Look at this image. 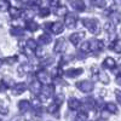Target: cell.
Returning <instances> with one entry per match:
<instances>
[{
    "instance_id": "cell-2",
    "label": "cell",
    "mask_w": 121,
    "mask_h": 121,
    "mask_svg": "<svg viewBox=\"0 0 121 121\" xmlns=\"http://www.w3.org/2000/svg\"><path fill=\"white\" fill-rule=\"evenodd\" d=\"M76 87L81 91V92H85V93H90L91 91L93 90L95 85L93 82L88 81V80H84V81H79L76 82Z\"/></svg>"
},
{
    "instance_id": "cell-40",
    "label": "cell",
    "mask_w": 121,
    "mask_h": 121,
    "mask_svg": "<svg viewBox=\"0 0 121 121\" xmlns=\"http://www.w3.org/2000/svg\"><path fill=\"white\" fill-rule=\"evenodd\" d=\"M22 15H24L23 17H24V19L26 21H29V19H32L33 18V11H24V12H22Z\"/></svg>"
},
{
    "instance_id": "cell-41",
    "label": "cell",
    "mask_w": 121,
    "mask_h": 121,
    "mask_svg": "<svg viewBox=\"0 0 121 121\" xmlns=\"http://www.w3.org/2000/svg\"><path fill=\"white\" fill-rule=\"evenodd\" d=\"M7 88H9V85L4 81V80H1V81H0V92H5Z\"/></svg>"
},
{
    "instance_id": "cell-15",
    "label": "cell",
    "mask_w": 121,
    "mask_h": 121,
    "mask_svg": "<svg viewBox=\"0 0 121 121\" xmlns=\"http://www.w3.org/2000/svg\"><path fill=\"white\" fill-rule=\"evenodd\" d=\"M80 105H81V102H80L78 98H70L68 100V107L72 110H78L80 108Z\"/></svg>"
},
{
    "instance_id": "cell-47",
    "label": "cell",
    "mask_w": 121,
    "mask_h": 121,
    "mask_svg": "<svg viewBox=\"0 0 121 121\" xmlns=\"http://www.w3.org/2000/svg\"><path fill=\"white\" fill-rule=\"evenodd\" d=\"M116 82H117L119 85H121V74L117 75V78H116Z\"/></svg>"
},
{
    "instance_id": "cell-26",
    "label": "cell",
    "mask_w": 121,
    "mask_h": 121,
    "mask_svg": "<svg viewBox=\"0 0 121 121\" xmlns=\"http://www.w3.org/2000/svg\"><path fill=\"white\" fill-rule=\"evenodd\" d=\"M27 4L30 9H38L41 5V0H27Z\"/></svg>"
},
{
    "instance_id": "cell-36",
    "label": "cell",
    "mask_w": 121,
    "mask_h": 121,
    "mask_svg": "<svg viewBox=\"0 0 121 121\" xmlns=\"http://www.w3.org/2000/svg\"><path fill=\"white\" fill-rule=\"evenodd\" d=\"M87 117H88V115H87L86 112H79L75 119H76L78 121H81V120H86Z\"/></svg>"
},
{
    "instance_id": "cell-20",
    "label": "cell",
    "mask_w": 121,
    "mask_h": 121,
    "mask_svg": "<svg viewBox=\"0 0 121 121\" xmlns=\"http://www.w3.org/2000/svg\"><path fill=\"white\" fill-rule=\"evenodd\" d=\"M38 43L40 45H48L50 43H51V36H50L48 34H41L38 39Z\"/></svg>"
},
{
    "instance_id": "cell-24",
    "label": "cell",
    "mask_w": 121,
    "mask_h": 121,
    "mask_svg": "<svg viewBox=\"0 0 121 121\" xmlns=\"http://www.w3.org/2000/svg\"><path fill=\"white\" fill-rule=\"evenodd\" d=\"M104 29L110 34V35H114L115 34V23L114 22H107L104 24Z\"/></svg>"
},
{
    "instance_id": "cell-8",
    "label": "cell",
    "mask_w": 121,
    "mask_h": 121,
    "mask_svg": "<svg viewBox=\"0 0 121 121\" xmlns=\"http://www.w3.org/2000/svg\"><path fill=\"white\" fill-rule=\"evenodd\" d=\"M82 73H84V69L82 68H72V69H68L64 74L68 78H76L79 75H81Z\"/></svg>"
},
{
    "instance_id": "cell-25",
    "label": "cell",
    "mask_w": 121,
    "mask_h": 121,
    "mask_svg": "<svg viewBox=\"0 0 121 121\" xmlns=\"http://www.w3.org/2000/svg\"><path fill=\"white\" fill-rule=\"evenodd\" d=\"M105 110L109 112L110 114H117V107L114 103H112V102H109V103L105 104Z\"/></svg>"
},
{
    "instance_id": "cell-43",
    "label": "cell",
    "mask_w": 121,
    "mask_h": 121,
    "mask_svg": "<svg viewBox=\"0 0 121 121\" xmlns=\"http://www.w3.org/2000/svg\"><path fill=\"white\" fill-rule=\"evenodd\" d=\"M58 3H59V0H50V1H48V4H50V6H52L53 9L58 6Z\"/></svg>"
},
{
    "instance_id": "cell-3",
    "label": "cell",
    "mask_w": 121,
    "mask_h": 121,
    "mask_svg": "<svg viewBox=\"0 0 121 121\" xmlns=\"http://www.w3.org/2000/svg\"><path fill=\"white\" fill-rule=\"evenodd\" d=\"M104 48V43L102 40H97V39H92L90 40V51L93 52H99Z\"/></svg>"
},
{
    "instance_id": "cell-13",
    "label": "cell",
    "mask_w": 121,
    "mask_h": 121,
    "mask_svg": "<svg viewBox=\"0 0 121 121\" xmlns=\"http://www.w3.org/2000/svg\"><path fill=\"white\" fill-rule=\"evenodd\" d=\"M30 65L28 64V63H22L21 65L18 67V69H17V72H18V75L19 76H23V75H26V74H28L29 72H30Z\"/></svg>"
},
{
    "instance_id": "cell-5",
    "label": "cell",
    "mask_w": 121,
    "mask_h": 121,
    "mask_svg": "<svg viewBox=\"0 0 121 121\" xmlns=\"http://www.w3.org/2000/svg\"><path fill=\"white\" fill-rule=\"evenodd\" d=\"M76 22H78V17H76V15H74V13H67V15H65L64 24H65L68 28H75Z\"/></svg>"
},
{
    "instance_id": "cell-18",
    "label": "cell",
    "mask_w": 121,
    "mask_h": 121,
    "mask_svg": "<svg viewBox=\"0 0 121 121\" xmlns=\"http://www.w3.org/2000/svg\"><path fill=\"white\" fill-rule=\"evenodd\" d=\"M9 11H10V16H11L12 19L19 18V17H21V15H22V10L18 9V7H11V6H10Z\"/></svg>"
},
{
    "instance_id": "cell-22",
    "label": "cell",
    "mask_w": 121,
    "mask_h": 121,
    "mask_svg": "<svg viewBox=\"0 0 121 121\" xmlns=\"http://www.w3.org/2000/svg\"><path fill=\"white\" fill-rule=\"evenodd\" d=\"M26 28L29 30V32H35V30L39 29V26H38L36 22L32 21V19H29V21L26 22Z\"/></svg>"
},
{
    "instance_id": "cell-12",
    "label": "cell",
    "mask_w": 121,
    "mask_h": 121,
    "mask_svg": "<svg viewBox=\"0 0 121 121\" xmlns=\"http://www.w3.org/2000/svg\"><path fill=\"white\" fill-rule=\"evenodd\" d=\"M72 6H73L74 10H76V11H79V12L85 11V9H86L84 0H73V1H72Z\"/></svg>"
},
{
    "instance_id": "cell-10",
    "label": "cell",
    "mask_w": 121,
    "mask_h": 121,
    "mask_svg": "<svg viewBox=\"0 0 121 121\" xmlns=\"http://www.w3.org/2000/svg\"><path fill=\"white\" fill-rule=\"evenodd\" d=\"M26 90H27V85L24 82H18V84H16L12 87V93L18 96V95H22Z\"/></svg>"
},
{
    "instance_id": "cell-27",
    "label": "cell",
    "mask_w": 121,
    "mask_h": 121,
    "mask_svg": "<svg viewBox=\"0 0 121 121\" xmlns=\"http://www.w3.org/2000/svg\"><path fill=\"white\" fill-rule=\"evenodd\" d=\"M55 13H56L57 16H64V15L67 13V7L58 5L57 7H55Z\"/></svg>"
},
{
    "instance_id": "cell-42",
    "label": "cell",
    "mask_w": 121,
    "mask_h": 121,
    "mask_svg": "<svg viewBox=\"0 0 121 121\" xmlns=\"http://www.w3.org/2000/svg\"><path fill=\"white\" fill-rule=\"evenodd\" d=\"M52 63H53V58H52V57H50V58H47L46 60H44L43 65H44V67H48V65H51Z\"/></svg>"
},
{
    "instance_id": "cell-35",
    "label": "cell",
    "mask_w": 121,
    "mask_h": 121,
    "mask_svg": "<svg viewBox=\"0 0 121 121\" xmlns=\"http://www.w3.org/2000/svg\"><path fill=\"white\" fill-rule=\"evenodd\" d=\"M50 15V9L48 7H41L39 11V16L40 17H47Z\"/></svg>"
},
{
    "instance_id": "cell-49",
    "label": "cell",
    "mask_w": 121,
    "mask_h": 121,
    "mask_svg": "<svg viewBox=\"0 0 121 121\" xmlns=\"http://www.w3.org/2000/svg\"><path fill=\"white\" fill-rule=\"evenodd\" d=\"M1 64H3V60H1V59H0V67H1Z\"/></svg>"
},
{
    "instance_id": "cell-21",
    "label": "cell",
    "mask_w": 121,
    "mask_h": 121,
    "mask_svg": "<svg viewBox=\"0 0 121 121\" xmlns=\"http://www.w3.org/2000/svg\"><path fill=\"white\" fill-rule=\"evenodd\" d=\"M38 47V44L34 39H28L27 43H26V48L29 50V51H35Z\"/></svg>"
},
{
    "instance_id": "cell-31",
    "label": "cell",
    "mask_w": 121,
    "mask_h": 121,
    "mask_svg": "<svg viewBox=\"0 0 121 121\" xmlns=\"http://www.w3.org/2000/svg\"><path fill=\"white\" fill-rule=\"evenodd\" d=\"M90 1L96 7H100V9H102V7L105 6V0H90Z\"/></svg>"
},
{
    "instance_id": "cell-39",
    "label": "cell",
    "mask_w": 121,
    "mask_h": 121,
    "mask_svg": "<svg viewBox=\"0 0 121 121\" xmlns=\"http://www.w3.org/2000/svg\"><path fill=\"white\" fill-rule=\"evenodd\" d=\"M16 60H17V56L7 57V58L4 59V63H6V64H13V63H16Z\"/></svg>"
},
{
    "instance_id": "cell-33",
    "label": "cell",
    "mask_w": 121,
    "mask_h": 121,
    "mask_svg": "<svg viewBox=\"0 0 121 121\" xmlns=\"http://www.w3.org/2000/svg\"><path fill=\"white\" fill-rule=\"evenodd\" d=\"M80 51H82L84 53L90 52V41H84L80 45Z\"/></svg>"
},
{
    "instance_id": "cell-46",
    "label": "cell",
    "mask_w": 121,
    "mask_h": 121,
    "mask_svg": "<svg viewBox=\"0 0 121 121\" xmlns=\"http://www.w3.org/2000/svg\"><path fill=\"white\" fill-rule=\"evenodd\" d=\"M114 69H115V68H114ZM115 73H116L117 75H119V74H121V64H120V65L115 69Z\"/></svg>"
},
{
    "instance_id": "cell-19",
    "label": "cell",
    "mask_w": 121,
    "mask_h": 121,
    "mask_svg": "<svg viewBox=\"0 0 121 121\" xmlns=\"http://www.w3.org/2000/svg\"><path fill=\"white\" fill-rule=\"evenodd\" d=\"M103 67H104V68H108V69H114V68L116 67L115 59L112 58V57H107V58L103 60Z\"/></svg>"
},
{
    "instance_id": "cell-38",
    "label": "cell",
    "mask_w": 121,
    "mask_h": 121,
    "mask_svg": "<svg viewBox=\"0 0 121 121\" xmlns=\"http://www.w3.org/2000/svg\"><path fill=\"white\" fill-rule=\"evenodd\" d=\"M63 73H64V72H62V68L57 67V68H55V70H53V78H60Z\"/></svg>"
},
{
    "instance_id": "cell-9",
    "label": "cell",
    "mask_w": 121,
    "mask_h": 121,
    "mask_svg": "<svg viewBox=\"0 0 121 121\" xmlns=\"http://www.w3.org/2000/svg\"><path fill=\"white\" fill-rule=\"evenodd\" d=\"M30 108H32V104H30L29 100L27 99H23V100H19L18 102V109L21 113H27L30 110Z\"/></svg>"
},
{
    "instance_id": "cell-48",
    "label": "cell",
    "mask_w": 121,
    "mask_h": 121,
    "mask_svg": "<svg viewBox=\"0 0 121 121\" xmlns=\"http://www.w3.org/2000/svg\"><path fill=\"white\" fill-rule=\"evenodd\" d=\"M115 5H121V0H113Z\"/></svg>"
},
{
    "instance_id": "cell-11",
    "label": "cell",
    "mask_w": 121,
    "mask_h": 121,
    "mask_svg": "<svg viewBox=\"0 0 121 121\" xmlns=\"http://www.w3.org/2000/svg\"><path fill=\"white\" fill-rule=\"evenodd\" d=\"M29 90L30 92H32L33 95H39L40 92H41V82L39 81V80H36V81H33L32 84H30L29 86Z\"/></svg>"
},
{
    "instance_id": "cell-28",
    "label": "cell",
    "mask_w": 121,
    "mask_h": 121,
    "mask_svg": "<svg viewBox=\"0 0 121 121\" xmlns=\"http://www.w3.org/2000/svg\"><path fill=\"white\" fill-rule=\"evenodd\" d=\"M10 9V1L9 0H0V11L5 12Z\"/></svg>"
},
{
    "instance_id": "cell-4",
    "label": "cell",
    "mask_w": 121,
    "mask_h": 121,
    "mask_svg": "<svg viewBox=\"0 0 121 121\" xmlns=\"http://www.w3.org/2000/svg\"><path fill=\"white\" fill-rule=\"evenodd\" d=\"M67 50V43H65V39L60 38L58 39L57 41L55 43V47H53V52L56 53H63Z\"/></svg>"
},
{
    "instance_id": "cell-23",
    "label": "cell",
    "mask_w": 121,
    "mask_h": 121,
    "mask_svg": "<svg viewBox=\"0 0 121 121\" xmlns=\"http://www.w3.org/2000/svg\"><path fill=\"white\" fill-rule=\"evenodd\" d=\"M10 33H11V35H13V36H22L24 34V29L22 27H13V28H11Z\"/></svg>"
},
{
    "instance_id": "cell-7",
    "label": "cell",
    "mask_w": 121,
    "mask_h": 121,
    "mask_svg": "<svg viewBox=\"0 0 121 121\" xmlns=\"http://www.w3.org/2000/svg\"><path fill=\"white\" fill-rule=\"evenodd\" d=\"M64 29V24L62 22H55V23H51L50 26V30L53 33V34H60Z\"/></svg>"
},
{
    "instance_id": "cell-34",
    "label": "cell",
    "mask_w": 121,
    "mask_h": 121,
    "mask_svg": "<svg viewBox=\"0 0 121 121\" xmlns=\"http://www.w3.org/2000/svg\"><path fill=\"white\" fill-rule=\"evenodd\" d=\"M64 102V95L63 93H58L55 96V103H57L58 105H60Z\"/></svg>"
},
{
    "instance_id": "cell-44",
    "label": "cell",
    "mask_w": 121,
    "mask_h": 121,
    "mask_svg": "<svg viewBox=\"0 0 121 121\" xmlns=\"http://www.w3.org/2000/svg\"><path fill=\"white\" fill-rule=\"evenodd\" d=\"M115 95H116V98H117V100H119V103L121 104V91L116 90V91H115Z\"/></svg>"
},
{
    "instance_id": "cell-14",
    "label": "cell",
    "mask_w": 121,
    "mask_h": 121,
    "mask_svg": "<svg viewBox=\"0 0 121 121\" xmlns=\"http://www.w3.org/2000/svg\"><path fill=\"white\" fill-rule=\"evenodd\" d=\"M36 80H39L43 84H46V82H48V74L45 70H39L36 73Z\"/></svg>"
},
{
    "instance_id": "cell-30",
    "label": "cell",
    "mask_w": 121,
    "mask_h": 121,
    "mask_svg": "<svg viewBox=\"0 0 121 121\" xmlns=\"http://www.w3.org/2000/svg\"><path fill=\"white\" fill-rule=\"evenodd\" d=\"M109 16H110V18H112V22H114L115 24L121 22V15L119 12H112Z\"/></svg>"
},
{
    "instance_id": "cell-45",
    "label": "cell",
    "mask_w": 121,
    "mask_h": 121,
    "mask_svg": "<svg viewBox=\"0 0 121 121\" xmlns=\"http://www.w3.org/2000/svg\"><path fill=\"white\" fill-rule=\"evenodd\" d=\"M0 114L6 115L7 114V108H1V107H0Z\"/></svg>"
},
{
    "instance_id": "cell-32",
    "label": "cell",
    "mask_w": 121,
    "mask_h": 121,
    "mask_svg": "<svg viewBox=\"0 0 121 121\" xmlns=\"http://www.w3.org/2000/svg\"><path fill=\"white\" fill-rule=\"evenodd\" d=\"M97 74H98V79H99L102 82H104V84H108V82H109V78H108V75H107L105 73H103V72H98Z\"/></svg>"
},
{
    "instance_id": "cell-6",
    "label": "cell",
    "mask_w": 121,
    "mask_h": 121,
    "mask_svg": "<svg viewBox=\"0 0 121 121\" xmlns=\"http://www.w3.org/2000/svg\"><path fill=\"white\" fill-rule=\"evenodd\" d=\"M41 93H43V97H45V98L52 97L55 93V85H52V84L45 85L44 87H41Z\"/></svg>"
},
{
    "instance_id": "cell-16",
    "label": "cell",
    "mask_w": 121,
    "mask_h": 121,
    "mask_svg": "<svg viewBox=\"0 0 121 121\" xmlns=\"http://www.w3.org/2000/svg\"><path fill=\"white\" fill-rule=\"evenodd\" d=\"M82 38H84L82 33H74V34L70 35L69 40H70V43H72L73 45H78V44H80V41H81Z\"/></svg>"
},
{
    "instance_id": "cell-37",
    "label": "cell",
    "mask_w": 121,
    "mask_h": 121,
    "mask_svg": "<svg viewBox=\"0 0 121 121\" xmlns=\"http://www.w3.org/2000/svg\"><path fill=\"white\" fill-rule=\"evenodd\" d=\"M84 104L88 108H95V100H93V98H86Z\"/></svg>"
},
{
    "instance_id": "cell-1",
    "label": "cell",
    "mask_w": 121,
    "mask_h": 121,
    "mask_svg": "<svg viewBox=\"0 0 121 121\" xmlns=\"http://www.w3.org/2000/svg\"><path fill=\"white\" fill-rule=\"evenodd\" d=\"M82 24L92 34H98L99 33V24H98L97 19H95V18H84L82 19Z\"/></svg>"
},
{
    "instance_id": "cell-17",
    "label": "cell",
    "mask_w": 121,
    "mask_h": 121,
    "mask_svg": "<svg viewBox=\"0 0 121 121\" xmlns=\"http://www.w3.org/2000/svg\"><path fill=\"white\" fill-rule=\"evenodd\" d=\"M110 50L114 51L115 53H121V40L120 39L114 40V41L110 44Z\"/></svg>"
},
{
    "instance_id": "cell-29",
    "label": "cell",
    "mask_w": 121,
    "mask_h": 121,
    "mask_svg": "<svg viewBox=\"0 0 121 121\" xmlns=\"http://www.w3.org/2000/svg\"><path fill=\"white\" fill-rule=\"evenodd\" d=\"M58 108H59V105H58L57 103H52V104H50V105L47 107V113H48V114H57Z\"/></svg>"
}]
</instances>
